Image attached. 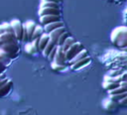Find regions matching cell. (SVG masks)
Masks as SVG:
<instances>
[{
  "label": "cell",
  "instance_id": "6da1fadb",
  "mask_svg": "<svg viewBox=\"0 0 127 115\" xmlns=\"http://www.w3.org/2000/svg\"><path fill=\"white\" fill-rule=\"evenodd\" d=\"M110 40L112 44L122 50H125L127 46V29L125 26L115 28L110 35Z\"/></svg>",
  "mask_w": 127,
  "mask_h": 115
},
{
  "label": "cell",
  "instance_id": "7a4b0ae2",
  "mask_svg": "<svg viewBox=\"0 0 127 115\" xmlns=\"http://www.w3.org/2000/svg\"><path fill=\"white\" fill-rule=\"evenodd\" d=\"M0 50H2L11 59H14L18 57L20 53V49L17 42H11L0 45Z\"/></svg>",
  "mask_w": 127,
  "mask_h": 115
},
{
  "label": "cell",
  "instance_id": "3957f363",
  "mask_svg": "<svg viewBox=\"0 0 127 115\" xmlns=\"http://www.w3.org/2000/svg\"><path fill=\"white\" fill-rule=\"evenodd\" d=\"M10 23V26L12 28L13 34L17 40V42H21L22 39V29H23V23L19 19H14Z\"/></svg>",
  "mask_w": 127,
  "mask_h": 115
},
{
  "label": "cell",
  "instance_id": "277c9868",
  "mask_svg": "<svg viewBox=\"0 0 127 115\" xmlns=\"http://www.w3.org/2000/svg\"><path fill=\"white\" fill-rule=\"evenodd\" d=\"M83 49L82 45L79 43V42H74L65 52H64V57H65V59L66 61L69 60L70 58H72L76 54H78L81 50Z\"/></svg>",
  "mask_w": 127,
  "mask_h": 115
},
{
  "label": "cell",
  "instance_id": "5b68a950",
  "mask_svg": "<svg viewBox=\"0 0 127 115\" xmlns=\"http://www.w3.org/2000/svg\"><path fill=\"white\" fill-rule=\"evenodd\" d=\"M90 61H91V59H90L89 56H87V57H85V58H81V59L77 60L76 62H74V63L70 64V65H69V67H70V69H72V70L81 69V68L85 67L88 63H90Z\"/></svg>",
  "mask_w": 127,
  "mask_h": 115
},
{
  "label": "cell",
  "instance_id": "8992f818",
  "mask_svg": "<svg viewBox=\"0 0 127 115\" xmlns=\"http://www.w3.org/2000/svg\"><path fill=\"white\" fill-rule=\"evenodd\" d=\"M53 61L56 63H59V64H65V62H66V59L64 57V52H63V50L60 46H57V51H56V55H55Z\"/></svg>",
  "mask_w": 127,
  "mask_h": 115
},
{
  "label": "cell",
  "instance_id": "52a82bcc",
  "mask_svg": "<svg viewBox=\"0 0 127 115\" xmlns=\"http://www.w3.org/2000/svg\"><path fill=\"white\" fill-rule=\"evenodd\" d=\"M64 31H65L64 26H62V27H59V28L53 30L52 32H50V33L48 34V35H49V39H50V41H52L55 45H57V41H58L59 37H60L61 34H63Z\"/></svg>",
  "mask_w": 127,
  "mask_h": 115
},
{
  "label": "cell",
  "instance_id": "ba28073f",
  "mask_svg": "<svg viewBox=\"0 0 127 115\" xmlns=\"http://www.w3.org/2000/svg\"><path fill=\"white\" fill-rule=\"evenodd\" d=\"M39 16L43 15H60V8H54V7H40Z\"/></svg>",
  "mask_w": 127,
  "mask_h": 115
},
{
  "label": "cell",
  "instance_id": "9c48e42d",
  "mask_svg": "<svg viewBox=\"0 0 127 115\" xmlns=\"http://www.w3.org/2000/svg\"><path fill=\"white\" fill-rule=\"evenodd\" d=\"M61 21V15H43L40 16V24L42 26L52 23V22H57Z\"/></svg>",
  "mask_w": 127,
  "mask_h": 115
},
{
  "label": "cell",
  "instance_id": "30bf717a",
  "mask_svg": "<svg viewBox=\"0 0 127 115\" xmlns=\"http://www.w3.org/2000/svg\"><path fill=\"white\" fill-rule=\"evenodd\" d=\"M23 25L26 28V32H27V36H28V43H30V42H32V36H33V32H34L36 23L32 20H29V21H26L25 23H23Z\"/></svg>",
  "mask_w": 127,
  "mask_h": 115
},
{
  "label": "cell",
  "instance_id": "8fae6325",
  "mask_svg": "<svg viewBox=\"0 0 127 115\" xmlns=\"http://www.w3.org/2000/svg\"><path fill=\"white\" fill-rule=\"evenodd\" d=\"M11 42H17L15 36L11 32H5L0 34V45L6 44V43H11Z\"/></svg>",
  "mask_w": 127,
  "mask_h": 115
},
{
  "label": "cell",
  "instance_id": "7c38bea8",
  "mask_svg": "<svg viewBox=\"0 0 127 115\" xmlns=\"http://www.w3.org/2000/svg\"><path fill=\"white\" fill-rule=\"evenodd\" d=\"M12 87H13V82L11 79H8L3 85L0 86V98L8 95L10 93Z\"/></svg>",
  "mask_w": 127,
  "mask_h": 115
},
{
  "label": "cell",
  "instance_id": "4fadbf2b",
  "mask_svg": "<svg viewBox=\"0 0 127 115\" xmlns=\"http://www.w3.org/2000/svg\"><path fill=\"white\" fill-rule=\"evenodd\" d=\"M62 26H64V23L61 20V21H57V22H52V23L46 24V25H44L43 29H44V32H46L47 34H49L53 30H55V29H57L59 27H62Z\"/></svg>",
  "mask_w": 127,
  "mask_h": 115
},
{
  "label": "cell",
  "instance_id": "5bb4252c",
  "mask_svg": "<svg viewBox=\"0 0 127 115\" xmlns=\"http://www.w3.org/2000/svg\"><path fill=\"white\" fill-rule=\"evenodd\" d=\"M49 35L47 33H43L41 35V37L39 38V46H38V52H42L44 50V48L46 47V45L49 42Z\"/></svg>",
  "mask_w": 127,
  "mask_h": 115
},
{
  "label": "cell",
  "instance_id": "9a60e30c",
  "mask_svg": "<svg viewBox=\"0 0 127 115\" xmlns=\"http://www.w3.org/2000/svg\"><path fill=\"white\" fill-rule=\"evenodd\" d=\"M88 56V54H87V51L86 50H84V49H82L78 54H76L72 58H70L69 60H67V63H68V65H70V64H72V63H74V62H76L77 60H79V59H81V58H85V57H87Z\"/></svg>",
  "mask_w": 127,
  "mask_h": 115
},
{
  "label": "cell",
  "instance_id": "2e32d148",
  "mask_svg": "<svg viewBox=\"0 0 127 115\" xmlns=\"http://www.w3.org/2000/svg\"><path fill=\"white\" fill-rule=\"evenodd\" d=\"M125 70H126L125 68H111L107 71V73L105 75L110 76V77H116V76H119L120 74H122Z\"/></svg>",
  "mask_w": 127,
  "mask_h": 115
},
{
  "label": "cell",
  "instance_id": "e0dca14e",
  "mask_svg": "<svg viewBox=\"0 0 127 115\" xmlns=\"http://www.w3.org/2000/svg\"><path fill=\"white\" fill-rule=\"evenodd\" d=\"M56 46H57V45H55V44H54L52 41H50V40H49L48 44L46 45V47L44 48V50L41 52V53H42V55H43V57L47 58V57H48L49 53H50V52H51V51H52V50H53V49H54Z\"/></svg>",
  "mask_w": 127,
  "mask_h": 115
},
{
  "label": "cell",
  "instance_id": "ac0fdd59",
  "mask_svg": "<svg viewBox=\"0 0 127 115\" xmlns=\"http://www.w3.org/2000/svg\"><path fill=\"white\" fill-rule=\"evenodd\" d=\"M75 41H74V39L72 38V37H70V36H68L65 40H64V42L63 43V45L62 46H60L61 48H62V50H63V52H65L73 43H74Z\"/></svg>",
  "mask_w": 127,
  "mask_h": 115
},
{
  "label": "cell",
  "instance_id": "d6986e66",
  "mask_svg": "<svg viewBox=\"0 0 127 115\" xmlns=\"http://www.w3.org/2000/svg\"><path fill=\"white\" fill-rule=\"evenodd\" d=\"M43 33H44V29H43V27L40 26V25H37V24H36L35 29H34V32H33V36H32V41H33L34 39H38V38H40L41 35H42Z\"/></svg>",
  "mask_w": 127,
  "mask_h": 115
},
{
  "label": "cell",
  "instance_id": "ffe728a7",
  "mask_svg": "<svg viewBox=\"0 0 127 115\" xmlns=\"http://www.w3.org/2000/svg\"><path fill=\"white\" fill-rule=\"evenodd\" d=\"M119 86V83H116V82H111V81H104L102 82V87L104 89H106L107 91L108 90H111V89H114L116 87Z\"/></svg>",
  "mask_w": 127,
  "mask_h": 115
},
{
  "label": "cell",
  "instance_id": "44dd1931",
  "mask_svg": "<svg viewBox=\"0 0 127 115\" xmlns=\"http://www.w3.org/2000/svg\"><path fill=\"white\" fill-rule=\"evenodd\" d=\"M0 60H1L6 66H8V65L11 63V61H12V59H11L2 50H0Z\"/></svg>",
  "mask_w": 127,
  "mask_h": 115
},
{
  "label": "cell",
  "instance_id": "7402d4cb",
  "mask_svg": "<svg viewBox=\"0 0 127 115\" xmlns=\"http://www.w3.org/2000/svg\"><path fill=\"white\" fill-rule=\"evenodd\" d=\"M5 32H11V33H13L12 28L10 26V23H8V22H4V23L0 24V34L1 33H5Z\"/></svg>",
  "mask_w": 127,
  "mask_h": 115
},
{
  "label": "cell",
  "instance_id": "603a6c76",
  "mask_svg": "<svg viewBox=\"0 0 127 115\" xmlns=\"http://www.w3.org/2000/svg\"><path fill=\"white\" fill-rule=\"evenodd\" d=\"M51 65H52V68L54 70H56V71H64L66 68L65 64H59V63H56L54 61H52Z\"/></svg>",
  "mask_w": 127,
  "mask_h": 115
},
{
  "label": "cell",
  "instance_id": "cb8c5ba5",
  "mask_svg": "<svg viewBox=\"0 0 127 115\" xmlns=\"http://www.w3.org/2000/svg\"><path fill=\"white\" fill-rule=\"evenodd\" d=\"M68 36H69V35H68V33H67L66 31H64L63 34H61V36L59 37V39H58V41H57V46H62L63 43L64 42V40H65Z\"/></svg>",
  "mask_w": 127,
  "mask_h": 115
},
{
  "label": "cell",
  "instance_id": "d4e9b609",
  "mask_svg": "<svg viewBox=\"0 0 127 115\" xmlns=\"http://www.w3.org/2000/svg\"><path fill=\"white\" fill-rule=\"evenodd\" d=\"M25 50H26L27 53L32 54V55H34L35 53H37V51L35 50V48L33 47V45H32L31 42H30V43H27V45H26V47H25Z\"/></svg>",
  "mask_w": 127,
  "mask_h": 115
},
{
  "label": "cell",
  "instance_id": "484cf974",
  "mask_svg": "<svg viewBox=\"0 0 127 115\" xmlns=\"http://www.w3.org/2000/svg\"><path fill=\"white\" fill-rule=\"evenodd\" d=\"M56 51H57V46L49 53V55H48V57H47V58H48L49 60H51V61L54 60V58H55V55H56Z\"/></svg>",
  "mask_w": 127,
  "mask_h": 115
},
{
  "label": "cell",
  "instance_id": "4316f807",
  "mask_svg": "<svg viewBox=\"0 0 127 115\" xmlns=\"http://www.w3.org/2000/svg\"><path fill=\"white\" fill-rule=\"evenodd\" d=\"M8 79H9V78L7 77V75H6L4 72H3V73H0V86L3 85Z\"/></svg>",
  "mask_w": 127,
  "mask_h": 115
},
{
  "label": "cell",
  "instance_id": "83f0119b",
  "mask_svg": "<svg viewBox=\"0 0 127 115\" xmlns=\"http://www.w3.org/2000/svg\"><path fill=\"white\" fill-rule=\"evenodd\" d=\"M126 100H127V96H124L122 98H120L119 100H117L116 102L118 103V105H121V106H126Z\"/></svg>",
  "mask_w": 127,
  "mask_h": 115
},
{
  "label": "cell",
  "instance_id": "f1b7e54d",
  "mask_svg": "<svg viewBox=\"0 0 127 115\" xmlns=\"http://www.w3.org/2000/svg\"><path fill=\"white\" fill-rule=\"evenodd\" d=\"M6 67H7V66L0 60V73H3V72L5 71V69H6Z\"/></svg>",
  "mask_w": 127,
  "mask_h": 115
}]
</instances>
